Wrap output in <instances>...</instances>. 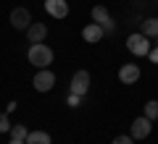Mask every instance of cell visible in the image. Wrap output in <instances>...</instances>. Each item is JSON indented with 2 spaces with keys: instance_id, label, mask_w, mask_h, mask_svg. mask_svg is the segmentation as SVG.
Listing matches in <instances>:
<instances>
[{
  "instance_id": "6da1fadb",
  "label": "cell",
  "mask_w": 158,
  "mask_h": 144,
  "mask_svg": "<svg viewBox=\"0 0 158 144\" xmlns=\"http://www.w3.org/2000/svg\"><path fill=\"white\" fill-rule=\"evenodd\" d=\"M27 58H29V63H32L34 68H50V63H53V50L48 47L45 42H34L32 47H29Z\"/></svg>"
},
{
  "instance_id": "7a4b0ae2",
  "label": "cell",
  "mask_w": 158,
  "mask_h": 144,
  "mask_svg": "<svg viewBox=\"0 0 158 144\" xmlns=\"http://www.w3.org/2000/svg\"><path fill=\"white\" fill-rule=\"evenodd\" d=\"M127 50L132 53V55H148L150 53V37H145V34H129V39H127Z\"/></svg>"
},
{
  "instance_id": "3957f363",
  "label": "cell",
  "mask_w": 158,
  "mask_h": 144,
  "mask_svg": "<svg viewBox=\"0 0 158 144\" xmlns=\"http://www.w3.org/2000/svg\"><path fill=\"white\" fill-rule=\"evenodd\" d=\"M32 84H34V89H37V92H50V89L56 87V73H53L50 68H37Z\"/></svg>"
},
{
  "instance_id": "277c9868",
  "label": "cell",
  "mask_w": 158,
  "mask_h": 144,
  "mask_svg": "<svg viewBox=\"0 0 158 144\" xmlns=\"http://www.w3.org/2000/svg\"><path fill=\"white\" fill-rule=\"evenodd\" d=\"M69 92L82 94V97H85V94L90 92V71H77V73H74L71 84H69Z\"/></svg>"
},
{
  "instance_id": "5b68a950",
  "label": "cell",
  "mask_w": 158,
  "mask_h": 144,
  "mask_svg": "<svg viewBox=\"0 0 158 144\" xmlns=\"http://www.w3.org/2000/svg\"><path fill=\"white\" fill-rule=\"evenodd\" d=\"M11 26L19 29V32H27V29L32 26V13H29L27 8H13L11 11Z\"/></svg>"
},
{
  "instance_id": "8992f818",
  "label": "cell",
  "mask_w": 158,
  "mask_h": 144,
  "mask_svg": "<svg viewBox=\"0 0 158 144\" xmlns=\"http://www.w3.org/2000/svg\"><path fill=\"white\" fill-rule=\"evenodd\" d=\"M150 131H153V121H150V118L140 115V118L132 121V139H148Z\"/></svg>"
},
{
  "instance_id": "52a82bcc",
  "label": "cell",
  "mask_w": 158,
  "mask_h": 144,
  "mask_svg": "<svg viewBox=\"0 0 158 144\" xmlns=\"http://www.w3.org/2000/svg\"><path fill=\"white\" fill-rule=\"evenodd\" d=\"M92 21H95V24H100V26L106 29V32H113V26H116L106 6H95V8H92Z\"/></svg>"
},
{
  "instance_id": "ba28073f",
  "label": "cell",
  "mask_w": 158,
  "mask_h": 144,
  "mask_svg": "<svg viewBox=\"0 0 158 144\" xmlns=\"http://www.w3.org/2000/svg\"><path fill=\"white\" fill-rule=\"evenodd\" d=\"M45 11L53 18H66L69 16V0H45Z\"/></svg>"
},
{
  "instance_id": "9c48e42d",
  "label": "cell",
  "mask_w": 158,
  "mask_h": 144,
  "mask_svg": "<svg viewBox=\"0 0 158 144\" xmlns=\"http://www.w3.org/2000/svg\"><path fill=\"white\" fill-rule=\"evenodd\" d=\"M137 79H140V68L135 63H124L118 68V81L121 84H137Z\"/></svg>"
},
{
  "instance_id": "30bf717a",
  "label": "cell",
  "mask_w": 158,
  "mask_h": 144,
  "mask_svg": "<svg viewBox=\"0 0 158 144\" xmlns=\"http://www.w3.org/2000/svg\"><path fill=\"white\" fill-rule=\"evenodd\" d=\"M103 34H106V29L100 26V24H87L85 29H82V39H85V42H90V45H95V42H100L103 39Z\"/></svg>"
},
{
  "instance_id": "8fae6325",
  "label": "cell",
  "mask_w": 158,
  "mask_h": 144,
  "mask_svg": "<svg viewBox=\"0 0 158 144\" xmlns=\"http://www.w3.org/2000/svg\"><path fill=\"white\" fill-rule=\"evenodd\" d=\"M45 37H48V26L40 21H32V26L27 29V39L34 45V42H45Z\"/></svg>"
},
{
  "instance_id": "7c38bea8",
  "label": "cell",
  "mask_w": 158,
  "mask_h": 144,
  "mask_svg": "<svg viewBox=\"0 0 158 144\" xmlns=\"http://www.w3.org/2000/svg\"><path fill=\"white\" fill-rule=\"evenodd\" d=\"M142 34L150 39H158V18H145L142 21Z\"/></svg>"
},
{
  "instance_id": "4fadbf2b",
  "label": "cell",
  "mask_w": 158,
  "mask_h": 144,
  "mask_svg": "<svg viewBox=\"0 0 158 144\" xmlns=\"http://www.w3.org/2000/svg\"><path fill=\"white\" fill-rule=\"evenodd\" d=\"M27 144H50V134L48 131H29Z\"/></svg>"
},
{
  "instance_id": "5bb4252c",
  "label": "cell",
  "mask_w": 158,
  "mask_h": 144,
  "mask_svg": "<svg viewBox=\"0 0 158 144\" xmlns=\"http://www.w3.org/2000/svg\"><path fill=\"white\" fill-rule=\"evenodd\" d=\"M145 118H150V121H156V118H158V100L145 102Z\"/></svg>"
},
{
  "instance_id": "9a60e30c",
  "label": "cell",
  "mask_w": 158,
  "mask_h": 144,
  "mask_svg": "<svg viewBox=\"0 0 158 144\" xmlns=\"http://www.w3.org/2000/svg\"><path fill=\"white\" fill-rule=\"evenodd\" d=\"M27 136H29L27 126H13L11 128V139H24V142H27Z\"/></svg>"
},
{
  "instance_id": "2e32d148",
  "label": "cell",
  "mask_w": 158,
  "mask_h": 144,
  "mask_svg": "<svg viewBox=\"0 0 158 144\" xmlns=\"http://www.w3.org/2000/svg\"><path fill=\"white\" fill-rule=\"evenodd\" d=\"M66 105H69V107H79V105H82V94L69 92V94H66Z\"/></svg>"
},
{
  "instance_id": "e0dca14e",
  "label": "cell",
  "mask_w": 158,
  "mask_h": 144,
  "mask_svg": "<svg viewBox=\"0 0 158 144\" xmlns=\"http://www.w3.org/2000/svg\"><path fill=\"white\" fill-rule=\"evenodd\" d=\"M11 121H8V113H3V115H0V134H6V131H11Z\"/></svg>"
},
{
  "instance_id": "ac0fdd59",
  "label": "cell",
  "mask_w": 158,
  "mask_h": 144,
  "mask_svg": "<svg viewBox=\"0 0 158 144\" xmlns=\"http://www.w3.org/2000/svg\"><path fill=\"white\" fill-rule=\"evenodd\" d=\"M132 142H135V139H132V134H129V136H127V134H121V136H116L111 144H132Z\"/></svg>"
},
{
  "instance_id": "d6986e66",
  "label": "cell",
  "mask_w": 158,
  "mask_h": 144,
  "mask_svg": "<svg viewBox=\"0 0 158 144\" xmlns=\"http://www.w3.org/2000/svg\"><path fill=\"white\" fill-rule=\"evenodd\" d=\"M148 58H150V63H158V45H156V47H150Z\"/></svg>"
},
{
  "instance_id": "ffe728a7",
  "label": "cell",
  "mask_w": 158,
  "mask_h": 144,
  "mask_svg": "<svg viewBox=\"0 0 158 144\" xmlns=\"http://www.w3.org/2000/svg\"><path fill=\"white\" fill-rule=\"evenodd\" d=\"M8 144H27V142H24V139H11Z\"/></svg>"
}]
</instances>
